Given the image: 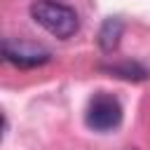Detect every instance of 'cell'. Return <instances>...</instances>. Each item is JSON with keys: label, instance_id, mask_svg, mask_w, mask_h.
<instances>
[{"label": "cell", "instance_id": "6da1fadb", "mask_svg": "<svg viewBox=\"0 0 150 150\" xmlns=\"http://www.w3.org/2000/svg\"><path fill=\"white\" fill-rule=\"evenodd\" d=\"M30 16L38 26L59 40H68L80 30L77 12L61 0H35L30 5Z\"/></svg>", "mask_w": 150, "mask_h": 150}, {"label": "cell", "instance_id": "7a4b0ae2", "mask_svg": "<svg viewBox=\"0 0 150 150\" xmlns=\"http://www.w3.org/2000/svg\"><path fill=\"white\" fill-rule=\"evenodd\" d=\"M122 117H124L122 103L108 91H96L89 98L87 110H84V124L94 131H101V134L117 129L122 124Z\"/></svg>", "mask_w": 150, "mask_h": 150}, {"label": "cell", "instance_id": "277c9868", "mask_svg": "<svg viewBox=\"0 0 150 150\" xmlns=\"http://www.w3.org/2000/svg\"><path fill=\"white\" fill-rule=\"evenodd\" d=\"M122 30H124L122 19H117V16L105 19V21H103V26H101V30H98V47H101L105 54L115 52V49H117V45H120Z\"/></svg>", "mask_w": 150, "mask_h": 150}, {"label": "cell", "instance_id": "5b68a950", "mask_svg": "<svg viewBox=\"0 0 150 150\" xmlns=\"http://www.w3.org/2000/svg\"><path fill=\"white\" fill-rule=\"evenodd\" d=\"M103 70H105V73H112L115 77L134 80V82H138V80H148V77H150L148 68H145V66H141V63H136V61H122V63L103 66Z\"/></svg>", "mask_w": 150, "mask_h": 150}, {"label": "cell", "instance_id": "3957f363", "mask_svg": "<svg viewBox=\"0 0 150 150\" xmlns=\"http://www.w3.org/2000/svg\"><path fill=\"white\" fill-rule=\"evenodd\" d=\"M2 56H5L7 63H12L16 68H38V66H45L52 59V52L45 49L42 45L28 42V40L7 38L2 42Z\"/></svg>", "mask_w": 150, "mask_h": 150}, {"label": "cell", "instance_id": "8992f818", "mask_svg": "<svg viewBox=\"0 0 150 150\" xmlns=\"http://www.w3.org/2000/svg\"><path fill=\"white\" fill-rule=\"evenodd\" d=\"M124 150H136V148H124Z\"/></svg>", "mask_w": 150, "mask_h": 150}]
</instances>
